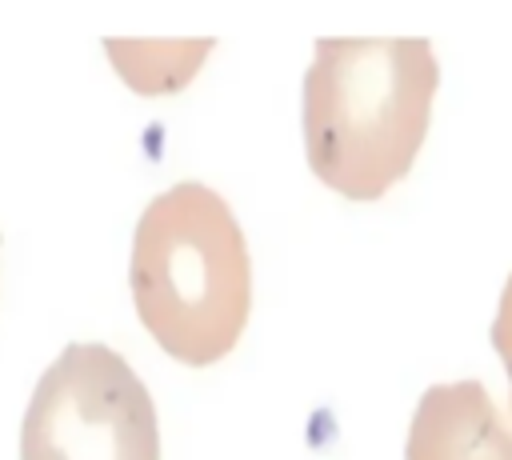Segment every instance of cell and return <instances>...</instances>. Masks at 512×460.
<instances>
[{"label": "cell", "mask_w": 512, "mask_h": 460, "mask_svg": "<svg viewBox=\"0 0 512 460\" xmlns=\"http://www.w3.org/2000/svg\"><path fill=\"white\" fill-rule=\"evenodd\" d=\"M104 48L136 92H176L200 68L212 40H104Z\"/></svg>", "instance_id": "obj_5"}, {"label": "cell", "mask_w": 512, "mask_h": 460, "mask_svg": "<svg viewBox=\"0 0 512 460\" xmlns=\"http://www.w3.org/2000/svg\"><path fill=\"white\" fill-rule=\"evenodd\" d=\"M440 84L424 36H324L304 72L308 168L348 200H380L408 176Z\"/></svg>", "instance_id": "obj_1"}, {"label": "cell", "mask_w": 512, "mask_h": 460, "mask_svg": "<svg viewBox=\"0 0 512 460\" xmlns=\"http://www.w3.org/2000/svg\"><path fill=\"white\" fill-rule=\"evenodd\" d=\"M128 284L168 356L192 368L224 360L252 308V260L228 200L200 180L160 192L136 224Z\"/></svg>", "instance_id": "obj_2"}, {"label": "cell", "mask_w": 512, "mask_h": 460, "mask_svg": "<svg viewBox=\"0 0 512 460\" xmlns=\"http://www.w3.org/2000/svg\"><path fill=\"white\" fill-rule=\"evenodd\" d=\"M492 348L500 352L504 372H508V388H512V276L500 292V308H496V320H492Z\"/></svg>", "instance_id": "obj_6"}, {"label": "cell", "mask_w": 512, "mask_h": 460, "mask_svg": "<svg viewBox=\"0 0 512 460\" xmlns=\"http://www.w3.org/2000/svg\"><path fill=\"white\" fill-rule=\"evenodd\" d=\"M404 460H512V416L480 380L432 384L412 412Z\"/></svg>", "instance_id": "obj_4"}, {"label": "cell", "mask_w": 512, "mask_h": 460, "mask_svg": "<svg viewBox=\"0 0 512 460\" xmlns=\"http://www.w3.org/2000/svg\"><path fill=\"white\" fill-rule=\"evenodd\" d=\"M20 460H160L144 380L108 344H68L32 388Z\"/></svg>", "instance_id": "obj_3"}]
</instances>
